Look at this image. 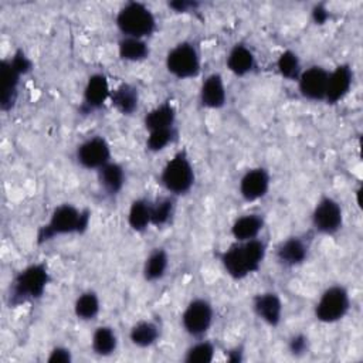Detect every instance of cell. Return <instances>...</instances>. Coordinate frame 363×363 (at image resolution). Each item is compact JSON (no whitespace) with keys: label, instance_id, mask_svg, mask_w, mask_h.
<instances>
[{"label":"cell","instance_id":"5b68a950","mask_svg":"<svg viewBox=\"0 0 363 363\" xmlns=\"http://www.w3.org/2000/svg\"><path fill=\"white\" fill-rule=\"evenodd\" d=\"M160 186L174 197L186 196L196 184L194 164L186 150L176 152L162 167L159 174Z\"/></svg>","mask_w":363,"mask_h":363},{"label":"cell","instance_id":"d590c367","mask_svg":"<svg viewBox=\"0 0 363 363\" xmlns=\"http://www.w3.org/2000/svg\"><path fill=\"white\" fill-rule=\"evenodd\" d=\"M167 7H169L173 13L184 14V13L196 11V10L200 7V3L191 1V0H173V1H167Z\"/></svg>","mask_w":363,"mask_h":363},{"label":"cell","instance_id":"cb8c5ba5","mask_svg":"<svg viewBox=\"0 0 363 363\" xmlns=\"http://www.w3.org/2000/svg\"><path fill=\"white\" fill-rule=\"evenodd\" d=\"M170 267V257L166 248L155 247L146 255L142 265V277L146 282L155 284L162 281Z\"/></svg>","mask_w":363,"mask_h":363},{"label":"cell","instance_id":"7c38bea8","mask_svg":"<svg viewBox=\"0 0 363 363\" xmlns=\"http://www.w3.org/2000/svg\"><path fill=\"white\" fill-rule=\"evenodd\" d=\"M109 79L102 72H94L86 78L82 89V98L79 105V112L84 115L94 113L99 111L111 96Z\"/></svg>","mask_w":363,"mask_h":363},{"label":"cell","instance_id":"7402d4cb","mask_svg":"<svg viewBox=\"0 0 363 363\" xmlns=\"http://www.w3.org/2000/svg\"><path fill=\"white\" fill-rule=\"evenodd\" d=\"M265 227V217L259 213H247L237 217L230 225L234 241H250L259 238Z\"/></svg>","mask_w":363,"mask_h":363},{"label":"cell","instance_id":"44dd1931","mask_svg":"<svg viewBox=\"0 0 363 363\" xmlns=\"http://www.w3.org/2000/svg\"><path fill=\"white\" fill-rule=\"evenodd\" d=\"M111 106L123 116H132L140 104V94L138 86L129 82H122L111 91Z\"/></svg>","mask_w":363,"mask_h":363},{"label":"cell","instance_id":"e575fe53","mask_svg":"<svg viewBox=\"0 0 363 363\" xmlns=\"http://www.w3.org/2000/svg\"><path fill=\"white\" fill-rule=\"evenodd\" d=\"M72 360H74V356L71 349L62 345L54 346L47 356L48 363H71Z\"/></svg>","mask_w":363,"mask_h":363},{"label":"cell","instance_id":"4dcf8cb0","mask_svg":"<svg viewBox=\"0 0 363 363\" xmlns=\"http://www.w3.org/2000/svg\"><path fill=\"white\" fill-rule=\"evenodd\" d=\"M216 345L206 339H194V342L184 350L183 362L186 363H211L216 357Z\"/></svg>","mask_w":363,"mask_h":363},{"label":"cell","instance_id":"1f68e13d","mask_svg":"<svg viewBox=\"0 0 363 363\" xmlns=\"http://www.w3.org/2000/svg\"><path fill=\"white\" fill-rule=\"evenodd\" d=\"M277 71L281 75V78L286 79V81H292L296 82L303 67L301 62L299 55L294 51V50H284L275 62Z\"/></svg>","mask_w":363,"mask_h":363},{"label":"cell","instance_id":"30bf717a","mask_svg":"<svg viewBox=\"0 0 363 363\" xmlns=\"http://www.w3.org/2000/svg\"><path fill=\"white\" fill-rule=\"evenodd\" d=\"M74 156L79 167L98 172L112 160L111 143L101 135L89 136L75 147Z\"/></svg>","mask_w":363,"mask_h":363},{"label":"cell","instance_id":"5bb4252c","mask_svg":"<svg viewBox=\"0 0 363 363\" xmlns=\"http://www.w3.org/2000/svg\"><path fill=\"white\" fill-rule=\"evenodd\" d=\"M329 69L322 65H311L303 68L296 85L301 96L312 102H325L328 89Z\"/></svg>","mask_w":363,"mask_h":363},{"label":"cell","instance_id":"f1b7e54d","mask_svg":"<svg viewBox=\"0 0 363 363\" xmlns=\"http://www.w3.org/2000/svg\"><path fill=\"white\" fill-rule=\"evenodd\" d=\"M116 51L118 57L125 62H142L150 57V45L143 38L121 37Z\"/></svg>","mask_w":363,"mask_h":363},{"label":"cell","instance_id":"ffe728a7","mask_svg":"<svg viewBox=\"0 0 363 363\" xmlns=\"http://www.w3.org/2000/svg\"><path fill=\"white\" fill-rule=\"evenodd\" d=\"M227 69L235 77H247L257 67V57L251 47L244 43L234 44L225 57Z\"/></svg>","mask_w":363,"mask_h":363},{"label":"cell","instance_id":"ba28073f","mask_svg":"<svg viewBox=\"0 0 363 363\" xmlns=\"http://www.w3.org/2000/svg\"><path fill=\"white\" fill-rule=\"evenodd\" d=\"M216 312L213 303L203 296H196L187 302L182 315L180 325L191 339L206 337L214 323Z\"/></svg>","mask_w":363,"mask_h":363},{"label":"cell","instance_id":"9c48e42d","mask_svg":"<svg viewBox=\"0 0 363 363\" xmlns=\"http://www.w3.org/2000/svg\"><path fill=\"white\" fill-rule=\"evenodd\" d=\"M345 224V211L340 201L323 194L315 203L311 213V225L319 235H336Z\"/></svg>","mask_w":363,"mask_h":363},{"label":"cell","instance_id":"d6a6232c","mask_svg":"<svg viewBox=\"0 0 363 363\" xmlns=\"http://www.w3.org/2000/svg\"><path fill=\"white\" fill-rule=\"evenodd\" d=\"M179 139V129L177 126L173 128H166V129H157L147 132L146 140H145V147L150 153H159L167 149L169 146L174 145Z\"/></svg>","mask_w":363,"mask_h":363},{"label":"cell","instance_id":"836d02e7","mask_svg":"<svg viewBox=\"0 0 363 363\" xmlns=\"http://www.w3.org/2000/svg\"><path fill=\"white\" fill-rule=\"evenodd\" d=\"M286 349H288V353L291 356H294V357H303L311 350V340H309L308 335H305L302 332L294 333L288 339Z\"/></svg>","mask_w":363,"mask_h":363},{"label":"cell","instance_id":"4fadbf2b","mask_svg":"<svg viewBox=\"0 0 363 363\" xmlns=\"http://www.w3.org/2000/svg\"><path fill=\"white\" fill-rule=\"evenodd\" d=\"M311 254V244L302 235H289L278 242L274 257L282 268H296L303 265Z\"/></svg>","mask_w":363,"mask_h":363},{"label":"cell","instance_id":"e0dca14e","mask_svg":"<svg viewBox=\"0 0 363 363\" xmlns=\"http://www.w3.org/2000/svg\"><path fill=\"white\" fill-rule=\"evenodd\" d=\"M228 99L227 86L223 75L220 72L208 74L200 84L199 88V102L203 108L218 111L225 106Z\"/></svg>","mask_w":363,"mask_h":363},{"label":"cell","instance_id":"2e32d148","mask_svg":"<svg viewBox=\"0 0 363 363\" xmlns=\"http://www.w3.org/2000/svg\"><path fill=\"white\" fill-rule=\"evenodd\" d=\"M353 67L349 62L337 64L332 71H329L325 102L329 105H336L342 102L350 94L353 88Z\"/></svg>","mask_w":363,"mask_h":363},{"label":"cell","instance_id":"277c9868","mask_svg":"<svg viewBox=\"0 0 363 363\" xmlns=\"http://www.w3.org/2000/svg\"><path fill=\"white\" fill-rule=\"evenodd\" d=\"M115 26L122 37L147 40L157 30V20L147 4L142 1H126L115 16Z\"/></svg>","mask_w":363,"mask_h":363},{"label":"cell","instance_id":"3957f363","mask_svg":"<svg viewBox=\"0 0 363 363\" xmlns=\"http://www.w3.org/2000/svg\"><path fill=\"white\" fill-rule=\"evenodd\" d=\"M91 221V211L79 208L72 203H61L51 211L48 220L38 228L35 241L38 245L47 244L58 237L84 234Z\"/></svg>","mask_w":363,"mask_h":363},{"label":"cell","instance_id":"4316f807","mask_svg":"<svg viewBox=\"0 0 363 363\" xmlns=\"http://www.w3.org/2000/svg\"><path fill=\"white\" fill-rule=\"evenodd\" d=\"M128 225L132 231L142 234L152 225V200L147 197H138L132 200L128 214Z\"/></svg>","mask_w":363,"mask_h":363},{"label":"cell","instance_id":"d4e9b609","mask_svg":"<svg viewBox=\"0 0 363 363\" xmlns=\"http://www.w3.org/2000/svg\"><path fill=\"white\" fill-rule=\"evenodd\" d=\"M176 122L177 111L170 101L157 104L143 115V128L146 129V132L173 128L176 126Z\"/></svg>","mask_w":363,"mask_h":363},{"label":"cell","instance_id":"8fae6325","mask_svg":"<svg viewBox=\"0 0 363 363\" xmlns=\"http://www.w3.org/2000/svg\"><path fill=\"white\" fill-rule=\"evenodd\" d=\"M271 189V173L264 166L247 169L238 180V194L245 203L262 200Z\"/></svg>","mask_w":363,"mask_h":363},{"label":"cell","instance_id":"ac0fdd59","mask_svg":"<svg viewBox=\"0 0 363 363\" xmlns=\"http://www.w3.org/2000/svg\"><path fill=\"white\" fill-rule=\"evenodd\" d=\"M0 74H1L0 108L3 112H9L14 108L17 102L20 81H21V77H24V74L13 65L10 58H6L1 61Z\"/></svg>","mask_w":363,"mask_h":363},{"label":"cell","instance_id":"83f0119b","mask_svg":"<svg viewBox=\"0 0 363 363\" xmlns=\"http://www.w3.org/2000/svg\"><path fill=\"white\" fill-rule=\"evenodd\" d=\"M102 309L101 298L96 291L85 289L74 301L72 311L78 320L81 322H92L95 320Z\"/></svg>","mask_w":363,"mask_h":363},{"label":"cell","instance_id":"484cf974","mask_svg":"<svg viewBox=\"0 0 363 363\" xmlns=\"http://www.w3.org/2000/svg\"><path fill=\"white\" fill-rule=\"evenodd\" d=\"M119 337L116 330L109 325L96 326L91 335V350L98 357H111L116 353Z\"/></svg>","mask_w":363,"mask_h":363},{"label":"cell","instance_id":"f546056e","mask_svg":"<svg viewBox=\"0 0 363 363\" xmlns=\"http://www.w3.org/2000/svg\"><path fill=\"white\" fill-rule=\"evenodd\" d=\"M176 199L172 194L152 200V225L163 228L172 224L176 216Z\"/></svg>","mask_w":363,"mask_h":363},{"label":"cell","instance_id":"52a82bcc","mask_svg":"<svg viewBox=\"0 0 363 363\" xmlns=\"http://www.w3.org/2000/svg\"><path fill=\"white\" fill-rule=\"evenodd\" d=\"M166 71L176 79H193L201 72V54L199 47L189 40L174 44L164 57Z\"/></svg>","mask_w":363,"mask_h":363},{"label":"cell","instance_id":"603a6c76","mask_svg":"<svg viewBox=\"0 0 363 363\" xmlns=\"http://www.w3.org/2000/svg\"><path fill=\"white\" fill-rule=\"evenodd\" d=\"M129 342L138 349H149L162 337V326L155 319H140L129 329Z\"/></svg>","mask_w":363,"mask_h":363},{"label":"cell","instance_id":"74e56055","mask_svg":"<svg viewBox=\"0 0 363 363\" xmlns=\"http://www.w3.org/2000/svg\"><path fill=\"white\" fill-rule=\"evenodd\" d=\"M244 359V349L241 346H235L233 349L228 350L227 353V362H231V363H238Z\"/></svg>","mask_w":363,"mask_h":363},{"label":"cell","instance_id":"7a4b0ae2","mask_svg":"<svg viewBox=\"0 0 363 363\" xmlns=\"http://www.w3.org/2000/svg\"><path fill=\"white\" fill-rule=\"evenodd\" d=\"M51 282V272L48 264L44 261L31 262L21 268L10 281L6 302L10 308L37 302L41 299Z\"/></svg>","mask_w":363,"mask_h":363},{"label":"cell","instance_id":"9a60e30c","mask_svg":"<svg viewBox=\"0 0 363 363\" xmlns=\"http://www.w3.org/2000/svg\"><path fill=\"white\" fill-rule=\"evenodd\" d=\"M251 309L257 319L269 328H278L284 318V302L275 291H262L252 296Z\"/></svg>","mask_w":363,"mask_h":363},{"label":"cell","instance_id":"8d00e7d4","mask_svg":"<svg viewBox=\"0 0 363 363\" xmlns=\"http://www.w3.org/2000/svg\"><path fill=\"white\" fill-rule=\"evenodd\" d=\"M312 20L315 24H326L328 20L330 18V11L328 10V7L325 4H315L312 9Z\"/></svg>","mask_w":363,"mask_h":363},{"label":"cell","instance_id":"8992f818","mask_svg":"<svg viewBox=\"0 0 363 363\" xmlns=\"http://www.w3.org/2000/svg\"><path fill=\"white\" fill-rule=\"evenodd\" d=\"M352 308L349 289L342 284L326 286L313 305V316L318 322L332 325L343 320Z\"/></svg>","mask_w":363,"mask_h":363},{"label":"cell","instance_id":"6da1fadb","mask_svg":"<svg viewBox=\"0 0 363 363\" xmlns=\"http://www.w3.org/2000/svg\"><path fill=\"white\" fill-rule=\"evenodd\" d=\"M268 252L267 242L259 237L250 241H234L218 255L224 272L234 281H242L257 274Z\"/></svg>","mask_w":363,"mask_h":363},{"label":"cell","instance_id":"d6986e66","mask_svg":"<svg viewBox=\"0 0 363 363\" xmlns=\"http://www.w3.org/2000/svg\"><path fill=\"white\" fill-rule=\"evenodd\" d=\"M126 179L128 176L125 167L115 160H111L96 172L98 187L104 196L109 199H115L122 193L126 184Z\"/></svg>","mask_w":363,"mask_h":363}]
</instances>
